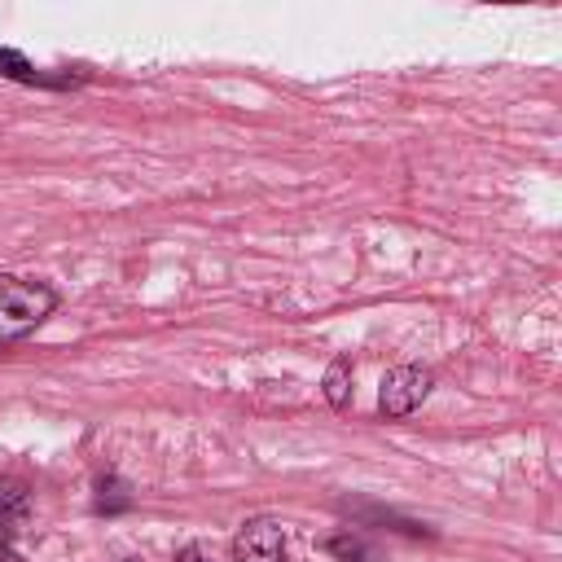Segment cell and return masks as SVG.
<instances>
[{"instance_id": "6da1fadb", "label": "cell", "mask_w": 562, "mask_h": 562, "mask_svg": "<svg viewBox=\"0 0 562 562\" xmlns=\"http://www.w3.org/2000/svg\"><path fill=\"white\" fill-rule=\"evenodd\" d=\"M57 307V294L44 281L0 277V342H18L40 329Z\"/></svg>"}, {"instance_id": "7a4b0ae2", "label": "cell", "mask_w": 562, "mask_h": 562, "mask_svg": "<svg viewBox=\"0 0 562 562\" xmlns=\"http://www.w3.org/2000/svg\"><path fill=\"white\" fill-rule=\"evenodd\" d=\"M435 386V373L422 369V364H400L382 378V391H378V408L386 417H408Z\"/></svg>"}, {"instance_id": "3957f363", "label": "cell", "mask_w": 562, "mask_h": 562, "mask_svg": "<svg viewBox=\"0 0 562 562\" xmlns=\"http://www.w3.org/2000/svg\"><path fill=\"white\" fill-rule=\"evenodd\" d=\"M233 562H285V531L277 518H246L233 536Z\"/></svg>"}, {"instance_id": "277c9868", "label": "cell", "mask_w": 562, "mask_h": 562, "mask_svg": "<svg viewBox=\"0 0 562 562\" xmlns=\"http://www.w3.org/2000/svg\"><path fill=\"white\" fill-rule=\"evenodd\" d=\"M347 395H351V360L338 356V360L329 364V373H325V400H329L334 408H342Z\"/></svg>"}, {"instance_id": "5b68a950", "label": "cell", "mask_w": 562, "mask_h": 562, "mask_svg": "<svg viewBox=\"0 0 562 562\" xmlns=\"http://www.w3.org/2000/svg\"><path fill=\"white\" fill-rule=\"evenodd\" d=\"M22 501H26V496H22V487H18V483H0V527H4L9 518H18V514H22Z\"/></svg>"}, {"instance_id": "8992f818", "label": "cell", "mask_w": 562, "mask_h": 562, "mask_svg": "<svg viewBox=\"0 0 562 562\" xmlns=\"http://www.w3.org/2000/svg\"><path fill=\"white\" fill-rule=\"evenodd\" d=\"M176 562H211V558H206L202 549H193V544H189V549H180V553H176Z\"/></svg>"}, {"instance_id": "52a82bcc", "label": "cell", "mask_w": 562, "mask_h": 562, "mask_svg": "<svg viewBox=\"0 0 562 562\" xmlns=\"http://www.w3.org/2000/svg\"><path fill=\"white\" fill-rule=\"evenodd\" d=\"M0 562H22V558H18V549H13L4 536H0Z\"/></svg>"}]
</instances>
